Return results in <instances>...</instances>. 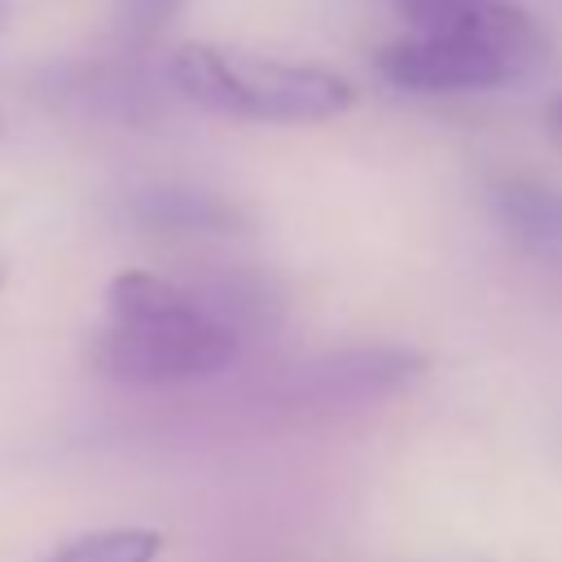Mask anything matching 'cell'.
<instances>
[{
	"label": "cell",
	"mask_w": 562,
	"mask_h": 562,
	"mask_svg": "<svg viewBox=\"0 0 562 562\" xmlns=\"http://www.w3.org/2000/svg\"><path fill=\"white\" fill-rule=\"evenodd\" d=\"M110 321H162V316H184V312H206L198 294L171 277L154 272H123L105 290Z\"/></svg>",
	"instance_id": "8"
},
{
	"label": "cell",
	"mask_w": 562,
	"mask_h": 562,
	"mask_svg": "<svg viewBox=\"0 0 562 562\" xmlns=\"http://www.w3.org/2000/svg\"><path fill=\"white\" fill-rule=\"evenodd\" d=\"M162 536L149 527H101L61 544L48 562H158Z\"/></svg>",
	"instance_id": "9"
},
{
	"label": "cell",
	"mask_w": 562,
	"mask_h": 562,
	"mask_svg": "<svg viewBox=\"0 0 562 562\" xmlns=\"http://www.w3.org/2000/svg\"><path fill=\"white\" fill-rule=\"evenodd\" d=\"M4 18H9V0H0V26H4Z\"/></svg>",
	"instance_id": "12"
},
{
	"label": "cell",
	"mask_w": 562,
	"mask_h": 562,
	"mask_svg": "<svg viewBox=\"0 0 562 562\" xmlns=\"http://www.w3.org/2000/svg\"><path fill=\"white\" fill-rule=\"evenodd\" d=\"M549 114H553V127L562 132V97H553V101H549Z\"/></svg>",
	"instance_id": "11"
},
{
	"label": "cell",
	"mask_w": 562,
	"mask_h": 562,
	"mask_svg": "<svg viewBox=\"0 0 562 562\" xmlns=\"http://www.w3.org/2000/svg\"><path fill=\"white\" fill-rule=\"evenodd\" d=\"M127 215L145 233H233L241 211L228 198L202 189H145L127 202Z\"/></svg>",
	"instance_id": "6"
},
{
	"label": "cell",
	"mask_w": 562,
	"mask_h": 562,
	"mask_svg": "<svg viewBox=\"0 0 562 562\" xmlns=\"http://www.w3.org/2000/svg\"><path fill=\"white\" fill-rule=\"evenodd\" d=\"M184 9V0H119V35L127 48H145L154 44L171 18Z\"/></svg>",
	"instance_id": "10"
},
{
	"label": "cell",
	"mask_w": 562,
	"mask_h": 562,
	"mask_svg": "<svg viewBox=\"0 0 562 562\" xmlns=\"http://www.w3.org/2000/svg\"><path fill=\"white\" fill-rule=\"evenodd\" d=\"M241 356V334L211 312H184L162 321H110L92 342L97 373L123 386H180L224 373Z\"/></svg>",
	"instance_id": "2"
},
{
	"label": "cell",
	"mask_w": 562,
	"mask_h": 562,
	"mask_svg": "<svg viewBox=\"0 0 562 562\" xmlns=\"http://www.w3.org/2000/svg\"><path fill=\"white\" fill-rule=\"evenodd\" d=\"M417 373H422V356L417 351H404V347H347V351H334V356H321V360L294 369L285 378L281 400L290 408H316V413L360 408V404L395 395Z\"/></svg>",
	"instance_id": "4"
},
{
	"label": "cell",
	"mask_w": 562,
	"mask_h": 562,
	"mask_svg": "<svg viewBox=\"0 0 562 562\" xmlns=\"http://www.w3.org/2000/svg\"><path fill=\"white\" fill-rule=\"evenodd\" d=\"M373 66L386 83L408 92H483L527 75V66L514 61L509 53L443 35H413V31L382 44Z\"/></svg>",
	"instance_id": "3"
},
{
	"label": "cell",
	"mask_w": 562,
	"mask_h": 562,
	"mask_svg": "<svg viewBox=\"0 0 562 562\" xmlns=\"http://www.w3.org/2000/svg\"><path fill=\"white\" fill-rule=\"evenodd\" d=\"M167 75L193 105L246 123H316L356 105V88L334 70L246 57L215 44H184Z\"/></svg>",
	"instance_id": "1"
},
{
	"label": "cell",
	"mask_w": 562,
	"mask_h": 562,
	"mask_svg": "<svg viewBox=\"0 0 562 562\" xmlns=\"http://www.w3.org/2000/svg\"><path fill=\"white\" fill-rule=\"evenodd\" d=\"M395 13L404 18V26L413 35H443V40L483 44V48L509 53L527 70L544 44L536 22L509 0H395Z\"/></svg>",
	"instance_id": "5"
},
{
	"label": "cell",
	"mask_w": 562,
	"mask_h": 562,
	"mask_svg": "<svg viewBox=\"0 0 562 562\" xmlns=\"http://www.w3.org/2000/svg\"><path fill=\"white\" fill-rule=\"evenodd\" d=\"M0 285H4V268H0Z\"/></svg>",
	"instance_id": "13"
},
{
	"label": "cell",
	"mask_w": 562,
	"mask_h": 562,
	"mask_svg": "<svg viewBox=\"0 0 562 562\" xmlns=\"http://www.w3.org/2000/svg\"><path fill=\"white\" fill-rule=\"evenodd\" d=\"M492 211L522 246L540 255H562V193L558 189L527 180V176H509L492 184Z\"/></svg>",
	"instance_id": "7"
}]
</instances>
